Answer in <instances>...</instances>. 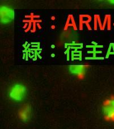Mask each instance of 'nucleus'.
<instances>
[{"instance_id":"5","label":"nucleus","mask_w":114,"mask_h":129,"mask_svg":"<svg viewBox=\"0 0 114 129\" xmlns=\"http://www.w3.org/2000/svg\"><path fill=\"white\" fill-rule=\"evenodd\" d=\"M71 19L72 20V24H73L74 29H75V30H77V27L76 26L75 22H74V18H73V15H71Z\"/></svg>"},{"instance_id":"7","label":"nucleus","mask_w":114,"mask_h":129,"mask_svg":"<svg viewBox=\"0 0 114 129\" xmlns=\"http://www.w3.org/2000/svg\"><path fill=\"white\" fill-rule=\"evenodd\" d=\"M94 29L95 30H96L97 28V15L94 16Z\"/></svg>"},{"instance_id":"12","label":"nucleus","mask_w":114,"mask_h":129,"mask_svg":"<svg viewBox=\"0 0 114 129\" xmlns=\"http://www.w3.org/2000/svg\"><path fill=\"white\" fill-rule=\"evenodd\" d=\"M79 54H80V57H79V58H80V60H81V59H82V52H80Z\"/></svg>"},{"instance_id":"10","label":"nucleus","mask_w":114,"mask_h":129,"mask_svg":"<svg viewBox=\"0 0 114 129\" xmlns=\"http://www.w3.org/2000/svg\"><path fill=\"white\" fill-rule=\"evenodd\" d=\"M32 21H31V22H29V26H28V28L26 29V30L25 31L26 32H28L29 31L30 29V28H31V24H32Z\"/></svg>"},{"instance_id":"21","label":"nucleus","mask_w":114,"mask_h":129,"mask_svg":"<svg viewBox=\"0 0 114 129\" xmlns=\"http://www.w3.org/2000/svg\"><path fill=\"white\" fill-rule=\"evenodd\" d=\"M110 3H111V4H114V1H112V0H111V1H110Z\"/></svg>"},{"instance_id":"24","label":"nucleus","mask_w":114,"mask_h":129,"mask_svg":"<svg viewBox=\"0 0 114 129\" xmlns=\"http://www.w3.org/2000/svg\"></svg>"},{"instance_id":"1","label":"nucleus","mask_w":114,"mask_h":129,"mask_svg":"<svg viewBox=\"0 0 114 129\" xmlns=\"http://www.w3.org/2000/svg\"><path fill=\"white\" fill-rule=\"evenodd\" d=\"M27 94V88L23 84H14L9 91V95L13 101L19 102L23 100Z\"/></svg>"},{"instance_id":"22","label":"nucleus","mask_w":114,"mask_h":129,"mask_svg":"<svg viewBox=\"0 0 114 129\" xmlns=\"http://www.w3.org/2000/svg\"><path fill=\"white\" fill-rule=\"evenodd\" d=\"M51 56H52V57H55V54H52V55H51Z\"/></svg>"},{"instance_id":"13","label":"nucleus","mask_w":114,"mask_h":129,"mask_svg":"<svg viewBox=\"0 0 114 129\" xmlns=\"http://www.w3.org/2000/svg\"><path fill=\"white\" fill-rule=\"evenodd\" d=\"M27 26H29V24L27 23H26L25 24V26H23V28H26Z\"/></svg>"},{"instance_id":"4","label":"nucleus","mask_w":114,"mask_h":129,"mask_svg":"<svg viewBox=\"0 0 114 129\" xmlns=\"http://www.w3.org/2000/svg\"><path fill=\"white\" fill-rule=\"evenodd\" d=\"M86 68L85 65H72L69 67V71L72 74L82 78L85 75Z\"/></svg>"},{"instance_id":"17","label":"nucleus","mask_w":114,"mask_h":129,"mask_svg":"<svg viewBox=\"0 0 114 129\" xmlns=\"http://www.w3.org/2000/svg\"><path fill=\"white\" fill-rule=\"evenodd\" d=\"M112 49H113V53L114 54V44L113 43H112Z\"/></svg>"},{"instance_id":"8","label":"nucleus","mask_w":114,"mask_h":129,"mask_svg":"<svg viewBox=\"0 0 114 129\" xmlns=\"http://www.w3.org/2000/svg\"><path fill=\"white\" fill-rule=\"evenodd\" d=\"M70 19H71V15H69L68 18V20H67V22H66V23L65 27V28H64L65 30H66V29L68 28V25H69V22Z\"/></svg>"},{"instance_id":"11","label":"nucleus","mask_w":114,"mask_h":129,"mask_svg":"<svg viewBox=\"0 0 114 129\" xmlns=\"http://www.w3.org/2000/svg\"><path fill=\"white\" fill-rule=\"evenodd\" d=\"M28 52H28L27 50L26 53V59H25L26 61H28V57H28V54H28Z\"/></svg>"},{"instance_id":"18","label":"nucleus","mask_w":114,"mask_h":129,"mask_svg":"<svg viewBox=\"0 0 114 129\" xmlns=\"http://www.w3.org/2000/svg\"><path fill=\"white\" fill-rule=\"evenodd\" d=\"M23 59H26V53L23 54Z\"/></svg>"},{"instance_id":"20","label":"nucleus","mask_w":114,"mask_h":129,"mask_svg":"<svg viewBox=\"0 0 114 129\" xmlns=\"http://www.w3.org/2000/svg\"><path fill=\"white\" fill-rule=\"evenodd\" d=\"M51 28H52V29H55V26H54V25H53V26H51Z\"/></svg>"},{"instance_id":"16","label":"nucleus","mask_w":114,"mask_h":129,"mask_svg":"<svg viewBox=\"0 0 114 129\" xmlns=\"http://www.w3.org/2000/svg\"><path fill=\"white\" fill-rule=\"evenodd\" d=\"M92 44H94L95 46H97V45H98L97 43H96L95 42H94V41H93V42H92Z\"/></svg>"},{"instance_id":"15","label":"nucleus","mask_w":114,"mask_h":129,"mask_svg":"<svg viewBox=\"0 0 114 129\" xmlns=\"http://www.w3.org/2000/svg\"><path fill=\"white\" fill-rule=\"evenodd\" d=\"M35 20V22L36 23H37V22H41L42 21H41V20Z\"/></svg>"},{"instance_id":"3","label":"nucleus","mask_w":114,"mask_h":129,"mask_svg":"<svg viewBox=\"0 0 114 129\" xmlns=\"http://www.w3.org/2000/svg\"><path fill=\"white\" fill-rule=\"evenodd\" d=\"M31 116V108L29 105H23L19 111V117L25 122L29 121Z\"/></svg>"},{"instance_id":"23","label":"nucleus","mask_w":114,"mask_h":129,"mask_svg":"<svg viewBox=\"0 0 114 129\" xmlns=\"http://www.w3.org/2000/svg\"><path fill=\"white\" fill-rule=\"evenodd\" d=\"M51 47H52V48H55V45H52V46H51Z\"/></svg>"},{"instance_id":"2","label":"nucleus","mask_w":114,"mask_h":129,"mask_svg":"<svg viewBox=\"0 0 114 129\" xmlns=\"http://www.w3.org/2000/svg\"><path fill=\"white\" fill-rule=\"evenodd\" d=\"M103 113L104 118L107 121H114V97L107 99L103 103Z\"/></svg>"},{"instance_id":"19","label":"nucleus","mask_w":114,"mask_h":129,"mask_svg":"<svg viewBox=\"0 0 114 129\" xmlns=\"http://www.w3.org/2000/svg\"><path fill=\"white\" fill-rule=\"evenodd\" d=\"M51 19H52V20H55V17H54V16H53V17H51Z\"/></svg>"},{"instance_id":"14","label":"nucleus","mask_w":114,"mask_h":129,"mask_svg":"<svg viewBox=\"0 0 114 129\" xmlns=\"http://www.w3.org/2000/svg\"><path fill=\"white\" fill-rule=\"evenodd\" d=\"M36 25H37V26H38V28H39V29H41V27L40 26V24H39V23H37L36 24Z\"/></svg>"},{"instance_id":"9","label":"nucleus","mask_w":114,"mask_h":129,"mask_svg":"<svg viewBox=\"0 0 114 129\" xmlns=\"http://www.w3.org/2000/svg\"><path fill=\"white\" fill-rule=\"evenodd\" d=\"M97 19H98V22L99 23V27L100 28H101V29L102 30V24H101V20H100V18H99V15H97Z\"/></svg>"},{"instance_id":"6","label":"nucleus","mask_w":114,"mask_h":129,"mask_svg":"<svg viewBox=\"0 0 114 129\" xmlns=\"http://www.w3.org/2000/svg\"><path fill=\"white\" fill-rule=\"evenodd\" d=\"M112 43H111V44H110V47H109L108 50V51H107V55H106V58H108L109 56H110V51H111V48H112Z\"/></svg>"}]
</instances>
